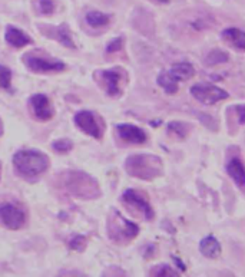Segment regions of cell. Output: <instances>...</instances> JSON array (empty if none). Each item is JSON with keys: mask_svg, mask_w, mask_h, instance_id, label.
I'll return each mask as SVG.
<instances>
[{"mask_svg": "<svg viewBox=\"0 0 245 277\" xmlns=\"http://www.w3.org/2000/svg\"><path fill=\"white\" fill-rule=\"evenodd\" d=\"M13 165L17 174L28 181H35L49 168L48 155L36 150H20L13 155Z\"/></svg>", "mask_w": 245, "mask_h": 277, "instance_id": "6da1fadb", "label": "cell"}, {"mask_svg": "<svg viewBox=\"0 0 245 277\" xmlns=\"http://www.w3.org/2000/svg\"><path fill=\"white\" fill-rule=\"evenodd\" d=\"M125 168L128 174L145 180V181H152L162 175L164 171V164L158 155H151V154H133L125 162Z\"/></svg>", "mask_w": 245, "mask_h": 277, "instance_id": "7a4b0ae2", "label": "cell"}, {"mask_svg": "<svg viewBox=\"0 0 245 277\" xmlns=\"http://www.w3.org/2000/svg\"><path fill=\"white\" fill-rule=\"evenodd\" d=\"M65 187L75 197L82 200H94L101 196V190L98 181L94 180L91 175L80 173V171H72L65 175Z\"/></svg>", "mask_w": 245, "mask_h": 277, "instance_id": "3957f363", "label": "cell"}, {"mask_svg": "<svg viewBox=\"0 0 245 277\" xmlns=\"http://www.w3.org/2000/svg\"><path fill=\"white\" fill-rule=\"evenodd\" d=\"M108 234L114 241H129L139 234V227L114 210L108 223Z\"/></svg>", "mask_w": 245, "mask_h": 277, "instance_id": "277c9868", "label": "cell"}, {"mask_svg": "<svg viewBox=\"0 0 245 277\" xmlns=\"http://www.w3.org/2000/svg\"><path fill=\"white\" fill-rule=\"evenodd\" d=\"M23 62L26 68L35 73H56L65 71L66 65L62 60L49 58L40 52H29L25 55Z\"/></svg>", "mask_w": 245, "mask_h": 277, "instance_id": "5b68a950", "label": "cell"}, {"mask_svg": "<svg viewBox=\"0 0 245 277\" xmlns=\"http://www.w3.org/2000/svg\"><path fill=\"white\" fill-rule=\"evenodd\" d=\"M0 223L9 230H20L26 224V211L16 203H0Z\"/></svg>", "mask_w": 245, "mask_h": 277, "instance_id": "8992f818", "label": "cell"}, {"mask_svg": "<svg viewBox=\"0 0 245 277\" xmlns=\"http://www.w3.org/2000/svg\"><path fill=\"white\" fill-rule=\"evenodd\" d=\"M95 79L101 83V87L105 89V92L109 96H121L122 95V76L125 73L119 69V68H112V69H106V71H96L94 73Z\"/></svg>", "mask_w": 245, "mask_h": 277, "instance_id": "52a82bcc", "label": "cell"}, {"mask_svg": "<svg viewBox=\"0 0 245 277\" xmlns=\"http://www.w3.org/2000/svg\"><path fill=\"white\" fill-rule=\"evenodd\" d=\"M75 124L78 125L80 131H83L92 138L101 139L105 131L103 121L95 112L91 111H80L75 115Z\"/></svg>", "mask_w": 245, "mask_h": 277, "instance_id": "ba28073f", "label": "cell"}, {"mask_svg": "<svg viewBox=\"0 0 245 277\" xmlns=\"http://www.w3.org/2000/svg\"><path fill=\"white\" fill-rule=\"evenodd\" d=\"M191 94L196 101L205 103V105H212V103L219 102L222 99L228 98V92L221 88H216L209 83H195L191 88Z\"/></svg>", "mask_w": 245, "mask_h": 277, "instance_id": "9c48e42d", "label": "cell"}, {"mask_svg": "<svg viewBox=\"0 0 245 277\" xmlns=\"http://www.w3.org/2000/svg\"><path fill=\"white\" fill-rule=\"evenodd\" d=\"M122 200L128 205H130L132 208H135L145 220L151 221L155 216L153 208L149 204V201L137 190H126L122 194Z\"/></svg>", "mask_w": 245, "mask_h": 277, "instance_id": "30bf717a", "label": "cell"}, {"mask_svg": "<svg viewBox=\"0 0 245 277\" xmlns=\"http://www.w3.org/2000/svg\"><path fill=\"white\" fill-rule=\"evenodd\" d=\"M30 105H32V110H33V114L35 117L39 121L42 122H46L53 118V106H52L49 98L46 95H42V94H36L30 98Z\"/></svg>", "mask_w": 245, "mask_h": 277, "instance_id": "8fae6325", "label": "cell"}, {"mask_svg": "<svg viewBox=\"0 0 245 277\" xmlns=\"http://www.w3.org/2000/svg\"><path fill=\"white\" fill-rule=\"evenodd\" d=\"M116 131L119 134V137L129 142V144H135V145H141L146 142V134L142 128H139L137 125L132 124H119L116 126Z\"/></svg>", "mask_w": 245, "mask_h": 277, "instance_id": "7c38bea8", "label": "cell"}, {"mask_svg": "<svg viewBox=\"0 0 245 277\" xmlns=\"http://www.w3.org/2000/svg\"><path fill=\"white\" fill-rule=\"evenodd\" d=\"M42 29H43V33L48 37L58 40L59 44L69 48V49L75 48V44H73L72 37H71V32H69L66 25H62V26H58V28H51V29H44V28H42Z\"/></svg>", "mask_w": 245, "mask_h": 277, "instance_id": "4fadbf2b", "label": "cell"}, {"mask_svg": "<svg viewBox=\"0 0 245 277\" xmlns=\"http://www.w3.org/2000/svg\"><path fill=\"white\" fill-rule=\"evenodd\" d=\"M227 171L230 177L234 180V182L237 184V187L239 190H244L245 185V169L242 165V161L239 160L238 157L231 158L230 162L227 164Z\"/></svg>", "mask_w": 245, "mask_h": 277, "instance_id": "5bb4252c", "label": "cell"}, {"mask_svg": "<svg viewBox=\"0 0 245 277\" xmlns=\"http://www.w3.org/2000/svg\"><path fill=\"white\" fill-rule=\"evenodd\" d=\"M5 37H6V42L12 45L13 48H25L26 45H30L33 42L29 35H26L23 30L17 29L15 26H8Z\"/></svg>", "mask_w": 245, "mask_h": 277, "instance_id": "9a60e30c", "label": "cell"}, {"mask_svg": "<svg viewBox=\"0 0 245 277\" xmlns=\"http://www.w3.org/2000/svg\"><path fill=\"white\" fill-rule=\"evenodd\" d=\"M222 39L227 44L235 48L238 51H244L245 49V36L244 32L237 28H228L222 32Z\"/></svg>", "mask_w": 245, "mask_h": 277, "instance_id": "2e32d148", "label": "cell"}, {"mask_svg": "<svg viewBox=\"0 0 245 277\" xmlns=\"http://www.w3.org/2000/svg\"><path fill=\"white\" fill-rule=\"evenodd\" d=\"M199 250L205 257L208 259H216L221 254V244L218 243L214 236H208L205 239H202L199 243Z\"/></svg>", "mask_w": 245, "mask_h": 277, "instance_id": "e0dca14e", "label": "cell"}, {"mask_svg": "<svg viewBox=\"0 0 245 277\" xmlns=\"http://www.w3.org/2000/svg\"><path fill=\"white\" fill-rule=\"evenodd\" d=\"M169 73L175 78V80H188L195 75V69L194 66L188 62H180V63L172 66Z\"/></svg>", "mask_w": 245, "mask_h": 277, "instance_id": "ac0fdd59", "label": "cell"}, {"mask_svg": "<svg viewBox=\"0 0 245 277\" xmlns=\"http://www.w3.org/2000/svg\"><path fill=\"white\" fill-rule=\"evenodd\" d=\"M158 85L169 95H173V94L178 92V80H175V78L169 73V71H162L159 73Z\"/></svg>", "mask_w": 245, "mask_h": 277, "instance_id": "d6986e66", "label": "cell"}, {"mask_svg": "<svg viewBox=\"0 0 245 277\" xmlns=\"http://www.w3.org/2000/svg\"><path fill=\"white\" fill-rule=\"evenodd\" d=\"M168 134L172 135V137H178L180 139H184L188 137L189 134V126L185 122H181V121H172L168 124Z\"/></svg>", "mask_w": 245, "mask_h": 277, "instance_id": "ffe728a7", "label": "cell"}, {"mask_svg": "<svg viewBox=\"0 0 245 277\" xmlns=\"http://www.w3.org/2000/svg\"><path fill=\"white\" fill-rule=\"evenodd\" d=\"M110 20V17L108 15H105V13H102V12H89L86 15V22L89 26H92V28H102V26H106Z\"/></svg>", "mask_w": 245, "mask_h": 277, "instance_id": "44dd1931", "label": "cell"}, {"mask_svg": "<svg viewBox=\"0 0 245 277\" xmlns=\"http://www.w3.org/2000/svg\"><path fill=\"white\" fill-rule=\"evenodd\" d=\"M228 53L224 51H212L209 53L208 56H207V65H219V63H225V62H228Z\"/></svg>", "mask_w": 245, "mask_h": 277, "instance_id": "7402d4cb", "label": "cell"}, {"mask_svg": "<svg viewBox=\"0 0 245 277\" xmlns=\"http://www.w3.org/2000/svg\"><path fill=\"white\" fill-rule=\"evenodd\" d=\"M151 276L155 277H175L180 276L176 270H173L172 267H169L168 264H159L157 267H153L151 270Z\"/></svg>", "mask_w": 245, "mask_h": 277, "instance_id": "603a6c76", "label": "cell"}, {"mask_svg": "<svg viewBox=\"0 0 245 277\" xmlns=\"http://www.w3.org/2000/svg\"><path fill=\"white\" fill-rule=\"evenodd\" d=\"M52 148L56 151L58 154H68L72 151L73 148V142L71 139H58V141H55L53 144H52Z\"/></svg>", "mask_w": 245, "mask_h": 277, "instance_id": "cb8c5ba5", "label": "cell"}, {"mask_svg": "<svg viewBox=\"0 0 245 277\" xmlns=\"http://www.w3.org/2000/svg\"><path fill=\"white\" fill-rule=\"evenodd\" d=\"M10 82H12V71L8 66L0 65V88L10 89Z\"/></svg>", "mask_w": 245, "mask_h": 277, "instance_id": "d4e9b609", "label": "cell"}, {"mask_svg": "<svg viewBox=\"0 0 245 277\" xmlns=\"http://www.w3.org/2000/svg\"><path fill=\"white\" fill-rule=\"evenodd\" d=\"M68 246H69V248L75 250V251H83L86 248V237L78 234V236H75V237H72L71 240L68 241Z\"/></svg>", "mask_w": 245, "mask_h": 277, "instance_id": "484cf974", "label": "cell"}, {"mask_svg": "<svg viewBox=\"0 0 245 277\" xmlns=\"http://www.w3.org/2000/svg\"><path fill=\"white\" fill-rule=\"evenodd\" d=\"M55 2L53 0H37V8L42 15H51L55 10Z\"/></svg>", "mask_w": 245, "mask_h": 277, "instance_id": "4316f807", "label": "cell"}, {"mask_svg": "<svg viewBox=\"0 0 245 277\" xmlns=\"http://www.w3.org/2000/svg\"><path fill=\"white\" fill-rule=\"evenodd\" d=\"M122 44H123L122 37H116V39H114V40L106 46V52H108V53H115V52L121 51Z\"/></svg>", "mask_w": 245, "mask_h": 277, "instance_id": "83f0119b", "label": "cell"}, {"mask_svg": "<svg viewBox=\"0 0 245 277\" xmlns=\"http://www.w3.org/2000/svg\"><path fill=\"white\" fill-rule=\"evenodd\" d=\"M237 110H238V115H239V124L242 125V124H244V121H245V118H244V105H242V103H241V105H238Z\"/></svg>", "mask_w": 245, "mask_h": 277, "instance_id": "f1b7e54d", "label": "cell"}, {"mask_svg": "<svg viewBox=\"0 0 245 277\" xmlns=\"http://www.w3.org/2000/svg\"><path fill=\"white\" fill-rule=\"evenodd\" d=\"M172 259L175 260V262L178 263V266H180L182 271H185V270H187V266H185V264H182V262H181L180 259H176V257H172Z\"/></svg>", "mask_w": 245, "mask_h": 277, "instance_id": "f546056e", "label": "cell"}, {"mask_svg": "<svg viewBox=\"0 0 245 277\" xmlns=\"http://www.w3.org/2000/svg\"><path fill=\"white\" fill-rule=\"evenodd\" d=\"M158 2H161V3H168L169 0H158Z\"/></svg>", "mask_w": 245, "mask_h": 277, "instance_id": "4dcf8cb0", "label": "cell"}]
</instances>
